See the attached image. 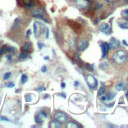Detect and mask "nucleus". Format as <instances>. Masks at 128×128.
<instances>
[{"label":"nucleus","instance_id":"f257e3e1","mask_svg":"<svg viewBox=\"0 0 128 128\" xmlns=\"http://www.w3.org/2000/svg\"><path fill=\"white\" fill-rule=\"evenodd\" d=\"M113 60L116 63H118V64H121V63L125 62V60H126V53H125V51L117 50L113 54Z\"/></svg>","mask_w":128,"mask_h":128},{"label":"nucleus","instance_id":"f03ea898","mask_svg":"<svg viewBox=\"0 0 128 128\" xmlns=\"http://www.w3.org/2000/svg\"><path fill=\"white\" fill-rule=\"evenodd\" d=\"M86 82H87V85L88 87L90 89H96V87H97V84H98V81L97 79H96L93 75H88L86 77Z\"/></svg>","mask_w":128,"mask_h":128},{"label":"nucleus","instance_id":"7ed1b4c3","mask_svg":"<svg viewBox=\"0 0 128 128\" xmlns=\"http://www.w3.org/2000/svg\"><path fill=\"white\" fill-rule=\"evenodd\" d=\"M33 29H34V35H35V37H38L39 34H41L42 31L45 29V27H44V25L42 24L41 22H38V21H37V22H35L33 24Z\"/></svg>","mask_w":128,"mask_h":128},{"label":"nucleus","instance_id":"20e7f679","mask_svg":"<svg viewBox=\"0 0 128 128\" xmlns=\"http://www.w3.org/2000/svg\"><path fill=\"white\" fill-rule=\"evenodd\" d=\"M54 120H56V121H58L59 123H65L66 122V120H67V115L65 114V113H63V112H60V111H58V112H56L55 114H54Z\"/></svg>","mask_w":128,"mask_h":128},{"label":"nucleus","instance_id":"39448f33","mask_svg":"<svg viewBox=\"0 0 128 128\" xmlns=\"http://www.w3.org/2000/svg\"><path fill=\"white\" fill-rule=\"evenodd\" d=\"M43 10H42L41 8H34L33 10L31 11V15L33 16V17H36V18H41L42 20H44V21H47L44 17H43Z\"/></svg>","mask_w":128,"mask_h":128},{"label":"nucleus","instance_id":"423d86ee","mask_svg":"<svg viewBox=\"0 0 128 128\" xmlns=\"http://www.w3.org/2000/svg\"><path fill=\"white\" fill-rule=\"evenodd\" d=\"M87 47H88V41L87 40H85V39L78 40V43H77V49H78V51L82 52V51H84L85 49H86Z\"/></svg>","mask_w":128,"mask_h":128},{"label":"nucleus","instance_id":"0eeeda50","mask_svg":"<svg viewBox=\"0 0 128 128\" xmlns=\"http://www.w3.org/2000/svg\"><path fill=\"white\" fill-rule=\"evenodd\" d=\"M99 30L102 32V33H104L105 35H109L110 32H111V27L109 24L107 23H104V24H100L99 26Z\"/></svg>","mask_w":128,"mask_h":128},{"label":"nucleus","instance_id":"6e6552de","mask_svg":"<svg viewBox=\"0 0 128 128\" xmlns=\"http://www.w3.org/2000/svg\"><path fill=\"white\" fill-rule=\"evenodd\" d=\"M100 46H101V51H102V56L101 57L104 58L106 56V54H107L108 50L110 49V47H109L107 42H100Z\"/></svg>","mask_w":128,"mask_h":128},{"label":"nucleus","instance_id":"1a4fd4ad","mask_svg":"<svg viewBox=\"0 0 128 128\" xmlns=\"http://www.w3.org/2000/svg\"><path fill=\"white\" fill-rule=\"evenodd\" d=\"M108 45H109L110 49L111 48L112 49H118L119 46H120V42L117 39H115V38H111L110 41H109V43H108Z\"/></svg>","mask_w":128,"mask_h":128},{"label":"nucleus","instance_id":"9d476101","mask_svg":"<svg viewBox=\"0 0 128 128\" xmlns=\"http://www.w3.org/2000/svg\"><path fill=\"white\" fill-rule=\"evenodd\" d=\"M21 5L25 9H31L32 7H34V1L33 0H22Z\"/></svg>","mask_w":128,"mask_h":128},{"label":"nucleus","instance_id":"9b49d317","mask_svg":"<svg viewBox=\"0 0 128 128\" xmlns=\"http://www.w3.org/2000/svg\"><path fill=\"white\" fill-rule=\"evenodd\" d=\"M74 3L79 8H86L88 6V0H74Z\"/></svg>","mask_w":128,"mask_h":128},{"label":"nucleus","instance_id":"f8f14e48","mask_svg":"<svg viewBox=\"0 0 128 128\" xmlns=\"http://www.w3.org/2000/svg\"><path fill=\"white\" fill-rule=\"evenodd\" d=\"M31 44L29 43V42H25V43L22 45V47H21V51L22 52H26L28 53L29 51H31Z\"/></svg>","mask_w":128,"mask_h":128},{"label":"nucleus","instance_id":"ddd939ff","mask_svg":"<svg viewBox=\"0 0 128 128\" xmlns=\"http://www.w3.org/2000/svg\"><path fill=\"white\" fill-rule=\"evenodd\" d=\"M43 118H44V117L42 116L40 113H37V114L35 115V122H36L37 124H41L42 122H43Z\"/></svg>","mask_w":128,"mask_h":128},{"label":"nucleus","instance_id":"4468645a","mask_svg":"<svg viewBox=\"0 0 128 128\" xmlns=\"http://www.w3.org/2000/svg\"><path fill=\"white\" fill-rule=\"evenodd\" d=\"M115 88H116V90H118V91H122V90H124V83L123 82H117L116 84H115Z\"/></svg>","mask_w":128,"mask_h":128},{"label":"nucleus","instance_id":"2eb2a0df","mask_svg":"<svg viewBox=\"0 0 128 128\" xmlns=\"http://www.w3.org/2000/svg\"><path fill=\"white\" fill-rule=\"evenodd\" d=\"M61 126V123H59L56 120H53L52 122H50V127L51 128H59Z\"/></svg>","mask_w":128,"mask_h":128},{"label":"nucleus","instance_id":"dca6fc26","mask_svg":"<svg viewBox=\"0 0 128 128\" xmlns=\"http://www.w3.org/2000/svg\"><path fill=\"white\" fill-rule=\"evenodd\" d=\"M67 127L68 128H78L79 127V125L77 124V123H75V122H74V121H70V122H68L67 123Z\"/></svg>","mask_w":128,"mask_h":128},{"label":"nucleus","instance_id":"f3484780","mask_svg":"<svg viewBox=\"0 0 128 128\" xmlns=\"http://www.w3.org/2000/svg\"><path fill=\"white\" fill-rule=\"evenodd\" d=\"M99 68L100 69H102V70H104V69H107L108 68V62H101L100 64H99Z\"/></svg>","mask_w":128,"mask_h":128},{"label":"nucleus","instance_id":"a211bd4d","mask_svg":"<svg viewBox=\"0 0 128 128\" xmlns=\"http://www.w3.org/2000/svg\"><path fill=\"white\" fill-rule=\"evenodd\" d=\"M28 58V54L26 52H22V53H20L19 54V59L20 60H23V59H27Z\"/></svg>","mask_w":128,"mask_h":128},{"label":"nucleus","instance_id":"6ab92c4d","mask_svg":"<svg viewBox=\"0 0 128 128\" xmlns=\"http://www.w3.org/2000/svg\"><path fill=\"white\" fill-rule=\"evenodd\" d=\"M104 93H105V87H104V86H101V87L99 88L98 92H97V96H98V97H100V96L103 95Z\"/></svg>","mask_w":128,"mask_h":128},{"label":"nucleus","instance_id":"aec40b11","mask_svg":"<svg viewBox=\"0 0 128 128\" xmlns=\"http://www.w3.org/2000/svg\"><path fill=\"white\" fill-rule=\"evenodd\" d=\"M114 97H115V93L110 92V93H108V94H106V100H111V99H113Z\"/></svg>","mask_w":128,"mask_h":128},{"label":"nucleus","instance_id":"412c9836","mask_svg":"<svg viewBox=\"0 0 128 128\" xmlns=\"http://www.w3.org/2000/svg\"><path fill=\"white\" fill-rule=\"evenodd\" d=\"M119 27L121 29H128V23H126V22H120L119 23Z\"/></svg>","mask_w":128,"mask_h":128},{"label":"nucleus","instance_id":"4be33fe9","mask_svg":"<svg viewBox=\"0 0 128 128\" xmlns=\"http://www.w3.org/2000/svg\"><path fill=\"white\" fill-rule=\"evenodd\" d=\"M27 79H28V76L26 75V74H22V76H21V83H22V84L26 83Z\"/></svg>","mask_w":128,"mask_h":128},{"label":"nucleus","instance_id":"5701e85b","mask_svg":"<svg viewBox=\"0 0 128 128\" xmlns=\"http://www.w3.org/2000/svg\"><path fill=\"white\" fill-rule=\"evenodd\" d=\"M11 75H12L11 72H6L4 75H3V79H4V80H8L10 77H11Z\"/></svg>","mask_w":128,"mask_h":128},{"label":"nucleus","instance_id":"b1692460","mask_svg":"<svg viewBox=\"0 0 128 128\" xmlns=\"http://www.w3.org/2000/svg\"><path fill=\"white\" fill-rule=\"evenodd\" d=\"M122 15L124 16V18L126 19V21L128 22V9H126V10H123V11H122Z\"/></svg>","mask_w":128,"mask_h":128},{"label":"nucleus","instance_id":"393cba45","mask_svg":"<svg viewBox=\"0 0 128 128\" xmlns=\"http://www.w3.org/2000/svg\"><path fill=\"white\" fill-rule=\"evenodd\" d=\"M31 94H26L25 95V100L27 101V102H31L32 101V97H31Z\"/></svg>","mask_w":128,"mask_h":128},{"label":"nucleus","instance_id":"a878e982","mask_svg":"<svg viewBox=\"0 0 128 128\" xmlns=\"http://www.w3.org/2000/svg\"><path fill=\"white\" fill-rule=\"evenodd\" d=\"M5 86L6 87H14V83L13 82H8L5 84Z\"/></svg>","mask_w":128,"mask_h":128},{"label":"nucleus","instance_id":"bb28decb","mask_svg":"<svg viewBox=\"0 0 128 128\" xmlns=\"http://www.w3.org/2000/svg\"><path fill=\"white\" fill-rule=\"evenodd\" d=\"M45 89H46V88H45L44 86H41V87H38L36 90H37V91H39V92H41V91H44Z\"/></svg>","mask_w":128,"mask_h":128},{"label":"nucleus","instance_id":"cd10ccee","mask_svg":"<svg viewBox=\"0 0 128 128\" xmlns=\"http://www.w3.org/2000/svg\"><path fill=\"white\" fill-rule=\"evenodd\" d=\"M0 120H2V121H9L8 118H6V117H3V116H0Z\"/></svg>","mask_w":128,"mask_h":128},{"label":"nucleus","instance_id":"c85d7f7f","mask_svg":"<svg viewBox=\"0 0 128 128\" xmlns=\"http://www.w3.org/2000/svg\"><path fill=\"white\" fill-rule=\"evenodd\" d=\"M86 68H89L90 70H93V65L90 64V65H86Z\"/></svg>","mask_w":128,"mask_h":128},{"label":"nucleus","instance_id":"c756f323","mask_svg":"<svg viewBox=\"0 0 128 128\" xmlns=\"http://www.w3.org/2000/svg\"><path fill=\"white\" fill-rule=\"evenodd\" d=\"M41 71H42V72H46V66H42Z\"/></svg>","mask_w":128,"mask_h":128},{"label":"nucleus","instance_id":"7c9ffc66","mask_svg":"<svg viewBox=\"0 0 128 128\" xmlns=\"http://www.w3.org/2000/svg\"><path fill=\"white\" fill-rule=\"evenodd\" d=\"M48 36H49V30L46 29V38H48Z\"/></svg>","mask_w":128,"mask_h":128},{"label":"nucleus","instance_id":"2f4dec72","mask_svg":"<svg viewBox=\"0 0 128 128\" xmlns=\"http://www.w3.org/2000/svg\"><path fill=\"white\" fill-rule=\"evenodd\" d=\"M122 43H123V44H124L125 46H128V43H127V42H126L125 40H123V41H122Z\"/></svg>","mask_w":128,"mask_h":128},{"label":"nucleus","instance_id":"473e14b6","mask_svg":"<svg viewBox=\"0 0 128 128\" xmlns=\"http://www.w3.org/2000/svg\"><path fill=\"white\" fill-rule=\"evenodd\" d=\"M113 104H114V103L112 102V103H109V104H108L107 106H108V107H112V106H113Z\"/></svg>","mask_w":128,"mask_h":128},{"label":"nucleus","instance_id":"72a5a7b5","mask_svg":"<svg viewBox=\"0 0 128 128\" xmlns=\"http://www.w3.org/2000/svg\"><path fill=\"white\" fill-rule=\"evenodd\" d=\"M61 87H62V88L65 87V83H61Z\"/></svg>","mask_w":128,"mask_h":128},{"label":"nucleus","instance_id":"f704fd0d","mask_svg":"<svg viewBox=\"0 0 128 128\" xmlns=\"http://www.w3.org/2000/svg\"><path fill=\"white\" fill-rule=\"evenodd\" d=\"M30 32H31L30 30H28V31H27V33H26V35H27V36H29V35H30Z\"/></svg>","mask_w":128,"mask_h":128},{"label":"nucleus","instance_id":"c9c22d12","mask_svg":"<svg viewBox=\"0 0 128 128\" xmlns=\"http://www.w3.org/2000/svg\"><path fill=\"white\" fill-rule=\"evenodd\" d=\"M38 46H39V49H41V47H42V46H43V45H42L41 43H38Z\"/></svg>","mask_w":128,"mask_h":128},{"label":"nucleus","instance_id":"e433bc0d","mask_svg":"<svg viewBox=\"0 0 128 128\" xmlns=\"http://www.w3.org/2000/svg\"><path fill=\"white\" fill-rule=\"evenodd\" d=\"M126 97H127V98H128V91H127V92H126Z\"/></svg>","mask_w":128,"mask_h":128},{"label":"nucleus","instance_id":"4c0bfd02","mask_svg":"<svg viewBox=\"0 0 128 128\" xmlns=\"http://www.w3.org/2000/svg\"><path fill=\"white\" fill-rule=\"evenodd\" d=\"M126 4H128V0H126Z\"/></svg>","mask_w":128,"mask_h":128},{"label":"nucleus","instance_id":"58836bf2","mask_svg":"<svg viewBox=\"0 0 128 128\" xmlns=\"http://www.w3.org/2000/svg\"><path fill=\"white\" fill-rule=\"evenodd\" d=\"M127 88H128V84H127Z\"/></svg>","mask_w":128,"mask_h":128},{"label":"nucleus","instance_id":"ea45409f","mask_svg":"<svg viewBox=\"0 0 128 128\" xmlns=\"http://www.w3.org/2000/svg\"><path fill=\"white\" fill-rule=\"evenodd\" d=\"M0 58H1V55H0Z\"/></svg>","mask_w":128,"mask_h":128}]
</instances>
